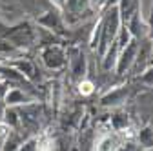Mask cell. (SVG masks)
<instances>
[{"mask_svg": "<svg viewBox=\"0 0 153 151\" xmlns=\"http://www.w3.org/2000/svg\"><path fill=\"white\" fill-rule=\"evenodd\" d=\"M89 6L91 9H102L108 7V0H89Z\"/></svg>", "mask_w": 153, "mask_h": 151, "instance_id": "obj_6", "label": "cell"}, {"mask_svg": "<svg viewBox=\"0 0 153 151\" xmlns=\"http://www.w3.org/2000/svg\"><path fill=\"white\" fill-rule=\"evenodd\" d=\"M115 6H117V9H119L120 20L128 22L129 18L139 11V0H117Z\"/></svg>", "mask_w": 153, "mask_h": 151, "instance_id": "obj_1", "label": "cell"}, {"mask_svg": "<svg viewBox=\"0 0 153 151\" xmlns=\"http://www.w3.org/2000/svg\"><path fill=\"white\" fill-rule=\"evenodd\" d=\"M135 53H137V42L131 40V42L126 44V47H124V51H122V55H120L119 71H124V67H128V66L133 62V58H135Z\"/></svg>", "mask_w": 153, "mask_h": 151, "instance_id": "obj_2", "label": "cell"}, {"mask_svg": "<svg viewBox=\"0 0 153 151\" xmlns=\"http://www.w3.org/2000/svg\"><path fill=\"white\" fill-rule=\"evenodd\" d=\"M40 151H53V149H51V147H48V146H44V147H42Z\"/></svg>", "mask_w": 153, "mask_h": 151, "instance_id": "obj_11", "label": "cell"}, {"mask_svg": "<svg viewBox=\"0 0 153 151\" xmlns=\"http://www.w3.org/2000/svg\"><path fill=\"white\" fill-rule=\"evenodd\" d=\"M122 97H124V89L113 91V93H109V95H106V97L102 98V102H104V104H119V102L122 100Z\"/></svg>", "mask_w": 153, "mask_h": 151, "instance_id": "obj_4", "label": "cell"}, {"mask_svg": "<svg viewBox=\"0 0 153 151\" xmlns=\"http://www.w3.org/2000/svg\"><path fill=\"white\" fill-rule=\"evenodd\" d=\"M91 91H93V84H91L89 80H84V82L80 84V93H82V95H89Z\"/></svg>", "mask_w": 153, "mask_h": 151, "instance_id": "obj_7", "label": "cell"}, {"mask_svg": "<svg viewBox=\"0 0 153 151\" xmlns=\"http://www.w3.org/2000/svg\"><path fill=\"white\" fill-rule=\"evenodd\" d=\"M22 151H35V142H29V144H27V147H26V149H22Z\"/></svg>", "mask_w": 153, "mask_h": 151, "instance_id": "obj_10", "label": "cell"}, {"mask_svg": "<svg viewBox=\"0 0 153 151\" xmlns=\"http://www.w3.org/2000/svg\"><path fill=\"white\" fill-rule=\"evenodd\" d=\"M6 135H7V126H0V142L4 140Z\"/></svg>", "mask_w": 153, "mask_h": 151, "instance_id": "obj_9", "label": "cell"}, {"mask_svg": "<svg viewBox=\"0 0 153 151\" xmlns=\"http://www.w3.org/2000/svg\"><path fill=\"white\" fill-rule=\"evenodd\" d=\"M142 80H144L146 84L153 86V67H151L149 71H146V75H144V77H142Z\"/></svg>", "mask_w": 153, "mask_h": 151, "instance_id": "obj_8", "label": "cell"}, {"mask_svg": "<svg viewBox=\"0 0 153 151\" xmlns=\"http://www.w3.org/2000/svg\"><path fill=\"white\" fill-rule=\"evenodd\" d=\"M113 149H115V140L111 137L102 138L99 142V146H97V151H113Z\"/></svg>", "mask_w": 153, "mask_h": 151, "instance_id": "obj_5", "label": "cell"}, {"mask_svg": "<svg viewBox=\"0 0 153 151\" xmlns=\"http://www.w3.org/2000/svg\"><path fill=\"white\" fill-rule=\"evenodd\" d=\"M139 138H140V144H142V146H146V147H153V129H151V127L142 129V131H140V135H139Z\"/></svg>", "mask_w": 153, "mask_h": 151, "instance_id": "obj_3", "label": "cell"}]
</instances>
